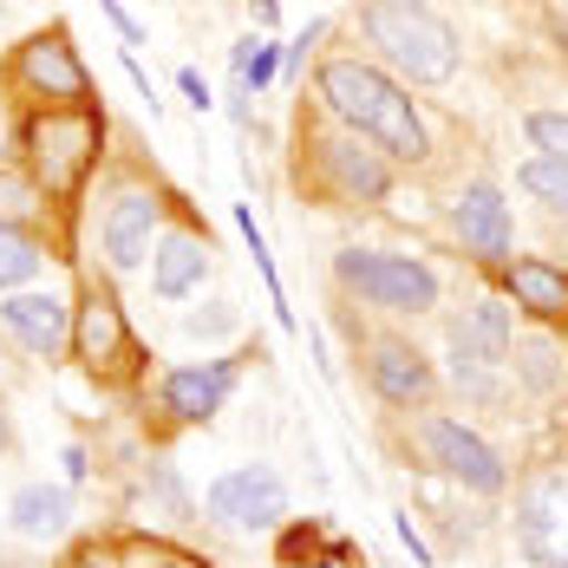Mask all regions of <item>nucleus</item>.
<instances>
[{"mask_svg": "<svg viewBox=\"0 0 568 568\" xmlns=\"http://www.w3.org/2000/svg\"><path fill=\"white\" fill-rule=\"evenodd\" d=\"M7 523L27 542H53V536H65V523H72V490L65 484H20L13 504H7Z\"/></svg>", "mask_w": 568, "mask_h": 568, "instance_id": "19", "label": "nucleus"}, {"mask_svg": "<svg viewBox=\"0 0 568 568\" xmlns=\"http://www.w3.org/2000/svg\"><path fill=\"white\" fill-rule=\"evenodd\" d=\"M321 105L341 118L346 131H359L366 144H379L386 158H398V164H418L432 151L412 99L398 92L379 65H366V59H327L321 65Z\"/></svg>", "mask_w": 568, "mask_h": 568, "instance_id": "1", "label": "nucleus"}, {"mask_svg": "<svg viewBox=\"0 0 568 568\" xmlns=\"http://www.w3.org/2000/svg\"><path fill=\"white\" fill-rule=\"evenodd\" d=\"M40 210V190L27 183V176L0 171V223H20V216H33Z\"/></svg>", "mask_w": 568, "mask_h": 568, "instance_id": "24", "label": "nucleus"}, {"mask_svg": "<svg viewBox=\"0 0 568 568\" xmlns=\"http://www.w3.org/2000/svg\"><path fill=\"white\" fill-rule=\"evenodd\" d=\"M0 327L27 346V353L53 359V353H65V346H72V307H65L59 294L20 287V294H7V301H0Z\"/></svg>", "mask_w": 568, "mask_h": 568, "instance_id": "12", "label": "nucleus"}, {"mask_svg": "<svg viewBox=\"0 0 568 568\" xmlns=\"http://www.w3.org/2000/svg\"><path fill=\"white\" fill-rule=\"evenodd\" d=\"M40 268H47V242H40L27 223H0V287L20 294Z\"/></svg>", "mask_w": 568, "mask_h": 568, "instance_id": "20", "label": "nucleus"}, {"mask_svg": "<svg viewBox=\"0 0 568 568\" xmlns=\"http://www.w3.org/2000/svg\"><path fill=\"white\" fill-rule=\"evenodd\" d=\"M20 151H27V183L40 190V203L65 210L85 190V176L99 171L105 124L92 105H40L20 124Z\"/></svg>", "mask_w": 568, "mask_h": 568, "instance_id": "2", "label": "nucleus"}, {"mask_svg": "<svg viewBox=\"0 0 568 568\" xmlns=\"http://www.w3.org/2000/svg\"><path fill=\"white\" fill-rule=\"evenodd\" d=\"M366 386L386 405H425L432 398V359L398 334H379V341H366Z\"/></svg>", "mask_w": 568, "mask_h": 568, "instance_id": "13", "label": "nucleus"}, {"mask_svg": "<svg viewBox=\"0 0 568 568\" xmlns=\"http://www.w3.org/2000/svg\"><path fill=\"white\" fill-rule=\"evenodd\" d=\"M13 79H20L40 105H92V72H85V59H79V47H72L65 27H47V33L20 40Z\"/></svg>", "mask_w": 568, "mask_h": 568, "instance_id": "7", "label": "nucleus"}, {"mask_svg": "<svg viewBox=\"0 0 568 568\" xmlns=\"http://www.w3.org/2000/svg\"><path fill=\"white\" fill-rule=\"evenodd\" d=\"M314 164L327 176V190L341 203H379L393 190V158L379 144H366L359 131H334V138H314Z\"/></svg>", "mask_w": 568, "mask_h": 568, "instance_id": "10", "label": "nucleus"}, {"mask_svg": "<svg viewBox=\"0 0 568 568\" xmlns=\"http://www.w3.org/2000/svg\"><path fill=\"white\" fill-rule=\"evenodd\" d=\"M516 183H523L536 203H549V210H562V216H568V164H562V158H542V151H536V158L516 171Z\"/></svg>", "mask_w": 568, "mask_h": 568, "instance_id": "21", "label": "nucleus"}, {"mask_svg": "<svg viewBox=\"0 0 568 568\" xmlns=\"http://www.w3.org/2000/svg\"><path fill=\"white\" fill-rule=\"evenodd\" d=\"M418 445H425V457L445 470V477H457L464 490H477V497H497L504 484H510V470H504V457L490 452L464 418H445V412H432L425 425H418Z\"/></svg>", "mask_w": 568, "mask_h": 568, "instance_id": "9", "label": "nucleus"}, {"mask_svg": "<svg viewBox=\"0 0 568 568\" xmlns=\"http://www.w3.org/2000/svg\"><path fill=\"white\" fill-rule=\"evenodd\" d=\"M158 235H164V196L158 190H118L112 203H105V216H99V242H105L112 275L144 268L151 248H158Z\"/></svg>", "mask_w": 568, "mask_h": 568, "instance_id": "11", "label": "nucleus"}, {"mask_svg": "<svg viewBox=\"0 0 568 568\" xmlns=\"http://www.w3.org/2000/svg\"><path fill=\"white\" fill-rule=\"evenodd\" d=\"M287 516V484L275 464H235L203 490V523H216L229 536H262Z\"/></svg>", "mask_w": 568, "mask_h": 568, "instance_id": "6", "label": "nucleus"}, {"mask_svg": "<svg viewBox=\"0 0 568 568\" xmlns=\"http://www.w3.org/2000/svg\"><path fill=\"white\" fill-rule=\"evenodd\" d=\"M151 568H176V562H151Z\"/></svg>", "mask_w": 568, "mask_h": 568, "instance_id": "31", "label": "nucleus"}, {"mask_svg": "<svg viewBox=\"0 0 568 568\" xmlns=\"http://www.w3.org/2000/svg\"><path fill=\"white\" fill-rule=\"evenodd\" d=\"M523 353H529V379H536V386H549V379H556V366H549L556 353H549V346H542V341H529V346H523Z\"/></svg>", "mask_w": 568, "mask_h": 568, "instance_id": "26", "label": "nucleus"}, {"mask_svg": "<svg viewBox=\"0 0 568 568\" xmlns=\"http://www.w3.org/2000/svg\"><path fill=\"white\" fill-rule=\"evenodd\" d=\"M235 393V359H203V366H171L164 373V412L176 425H210Z\"/></svg>", "mask_w": 568, "mask_h": 568, "instance_id": "15", "label": "nucleus"}, {"mask_svg": "<svg viewBox=\"0 0 568 568\" xmlns=\"http://www.w3.org/2000/svg\"><path fill=\"white\" fill-rule=\"evenodd\" d=\"M105 13H112V27L124 33V47H138V40H144V33H138V20H131V13H124L118 0H105Z\"/></svg>", "mask_w": 568, "mask_h": 568, "instance_id": "28", "label": "nucleus"}, {"mask_svg": "<svg viewBox=\"0 0 568 568\" xmlns=\"http://www.w3.org/2000/svg\"><path fill=\"white\" fill-rule=\"evenodd\" d=\"M334 275L346 294H359L366 307H386V314H432L438 307V275L412 255H386V248H341L334 255Z\"/></svg>", "mask_w": 568, "mask_h": 568, "instance_id": "4", "label": "nucleus"}, {"mask_svg": "<svg viewBox=\"0 0 568 568\" xmlns=\"http://www.w3.org/2000/svg\"><path fill=\"white\" fill-rule=\"evenodd\" d=\"M268 79H275V47H268V40H255V33H248V40H235V92L248 99V85H268Z\"/></svg>", "mask_w": 568, "mask_h": 568, "instance_id": "22", "label": "nucleus"}, {"mask_svg": "<svg viewBox=\"0 0 568 568\" xmlns=\"http://www.w3.org/2000/svg\"><path fill=\"white\" fill-rule=\"evenodd\" d=\"M516 542L536 568H568V470H536L516 490Z\"/></svg>", "mask_w": 568, "mask_h": 568, "instance_id": "8", "label": "nucleus"}, {"mask_svg": "<svg viewBox=\"0 0 568 568\" xmlns=\"http://www.w3.org/2000/svg\"><path fill=\"white\" fill-rule=\"evenodd\" d=\"M504 282H510V301L529 307L536 321H568V268L542 262V255H516Z\"/></svg>", "mask_w": 568, "mask_h": 568, "instance_id": "18", "label": "nucleus"}, {"mask_svg": "<svg viewBox=\"0 0 568 568\" xmlns=\"http://www.w3.org/2000/svg\"><path fill=\"white\" fill-rule=\"evenodd\" d=\"M452 223H457V242H464L477 262H504V255H510V203H504L497 183H470V190L457 196Z\"/></svg>", "mask_w": 568, "mask_h": 568, "instance_id": "16", "label": "nucleus"}, {"mask_svg": "<svg viewBox=\"0 0 568 568\" xmlns=\"http://www.w3.org/2000/svg\"><path fill=\"white\" fill-rule=\"evenodd\" d=\"M255 7V27H275V0H248Z\"/></svg>", "mask_w": 568, "mask_h": 568, "instance_id": "30", "label": "nucleus"}, {"mask_svg": "<svg viewBox=\"0 0 568 568\" xmlns=\"http://www.w3.org/2000/svg\"><path fill=\"white\" fill-rule=\"evenodd\" d=\"M529 144L542 151V158H562L568 164V112H529Z\"/></svg>", "mask_w": 568, "mask_h": 568, "instance_id": "23", "label": "nucleus"}, {"mask_svg": "<svg viewBox=\"0 0 568 568\" xmlns=\"http://www.w3.org/2000/svg\"><path fill=\"white\" fill-rule=\"evenodd\" d=\"M176 85H183V99H190L196 112L210 105V85H203V72H190V65H183V72H176Z\"/></svg>", "mask_w": 568, "mask_h": 568, "instance_id": "27", "label": "nucleus"}, {"mask_svg": "<svg viewBox=\"0 0 568 568\" xmlns=\"http://www.w3.org/2000/svg\"><path fill=\"white\" fill-rule=\"evenodd\" d=\"M65 353H72L79 373L99 379V386L138 379V341H131V321H124V307H118L112 287L92 282L79 294V307H72V346H65Z\"/></svg>", "mask_w": 568, "mask_h": 568, "instance_id": "5", "label": "nucleus"}, {"mask_svg": "<svg viewBox=\"0 0 568 568\" xmlns=\"http://www.w3.org/2000/svg\"><path fill=\"white\" fill-rule=\"evenodd\" d=\"M203 307H210V314H190V321H183V334H196V341H203V334H223V327H235L229 301H203Z\"/></svg>", "mask_w": 568, "mask_h": 568, "instance_id": "25", "label": "nucleus"}, {"mask_svg": "<svg viewBox=\"0 0 568 568\" xmlns=\"http://www.w3.org/2000/svg\"><path fill=\"white\" fill-rule=\"evenodd\" d=\"M366 40L379 47L386 65H398L412 85H438L457 72V33L445 13H432L425 0H366L359 7Z\"/></svg>", "mask_w": 568, "mask_h": 568, "instance_id": "3", "label": "nucleus"}, {"mask_svg": "<svg viewBox=\"0 0 568 568\" xmlns=\"http://www.w3.org/2000/svg\"><path fill=\"white\" fill-rule=\"evenodd\" d=\"M203 275H210V242L196 229H164L158 248H151V287H158V301H183L190 287H203Z\"/></svg>", "mask_w": 568, "mask_h": 568, "instance_id": "17", "label": "nucleus"}, {"mask_svg": "<svg viewBox=\"0 0 568 568\" xmlns=\"http://www.w3.org/2000/svg\"><path fill=\"white\" fill-rule=\"evenodd\" d=\"M510 307L497 301V294H477L470 307H457L452 314V353H457V373L464 366H504L510 359Z\"/></svg>", "mask_w": 568, "mask_h": 568, "instance_id": "14", "label": "nucleus"}, {"mask_svg": "<svg viewBox=\"0 0 568 568\" xmlns=\"http://www.w3.org/2000/svg\"><path fill=\"white\" fill-rule=\"evenodd\" d=\"M72 568H118V562H112V549H85Z\"/></svg>", "mask_w": 568, "mask_h": 568, "instance_id": "29", "label": "nucleus"}]
</instances>
